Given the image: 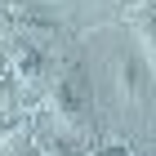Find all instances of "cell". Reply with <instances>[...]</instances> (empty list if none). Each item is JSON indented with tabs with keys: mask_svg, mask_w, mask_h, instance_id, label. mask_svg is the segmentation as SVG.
<instances>
[{
	"mask_svg": "<svg viewBox=\"0 0 156 156\" xmlns=\"http://www.w3.org/2000/svg\"><path fill=\"white\" fill-rule=\"evenodd\" d=\"M49 112H54L62 134L89 129V120H94V89H89V76H85L80 62L62 67V76L49 85Z\"/></svg>",
	"mask_w": 156,
	"mask_h": 156,
	"instance_id": "6da1fadb",
	"label": "cell"
},
{
	"mask_svg": "<svg viewBox=\"0 0 156 156\" xmlns=\"http://www.w3.org/2000/svg\"><path fill=\"white\" fill-rule=\"evenodd\" d=\"M112 72H116V94H120V103L125 107H134V112H152V103H156V76H152V67H147V58L138 54V49H116L112 54Z\"/></svg>",
	"mask_w": 156,
	"mask_h": 156,
	"instance_id": "7a4b0ae2",
	"label": "cell"
},
{
	"mask_svg": "<svg viewBox=\"0 0 156 156\" xmlns=\"http://www.w3.org/2000/svg\"><path fill=\"white\" fill-rule=\"evenodd\" d=\"M9 72H13V80L27 85V89L45 85V76H49V58H45V49H40L36 40H18V45L9 49Z\"/></svg>",
	"mask_w": 156,
	"mask_h": 156,
	"instance_id": "3957f363",
	"label": "cell"
},
{
	"mask_svg": "<svg viewBox=\"0 0 156 156\" xmlns=\"http://www.w3.org/2000/svg\"><path fill=\"white\" fill-rule=\"evenodd\" d=\"M138 40H143L147 67H152V76H156V13H138Z\"/></svg>",
	"mask_w": 156,
	"mask_h": 156,
	"instance_id": "277c9868",
	"label": "cell"
},
{
	"mask_svg": "<svg viewBox=\"0 0 156 156\" xmlns=\"http://www.w3.org/2000/svg\"><path fill=\"white\" fill-rule=\"evenodd\" d=\"M45 156H89V152L80 147L76 134H54V138H45Z\"/></svg>",
	"mask_w": 156,
	"mask_h": 156,
	"instance_id": "5b68a950",
	"label": "cell"
},
{
	"mask_svg": "<svg viewBox=\"0 0 156 156\" xmlns=\"http://www.w3.org/2000/svg\"><path fill=\"white\" fill-rule=\"evenodd\" d=\"M23 120L13 116V112H0V138H13V129H18Z\"/></svg>",
	"mask_w": 156,
	"mask_h": 156,
	"instance_id": "8992f818",
	"label": "cell"
},
{
	"mask_svg": "<svg viewBox=\"0 0 156 156\" xmlns=\"http://www.w3.org/2000/svg\"><path fill=\"white\" fill-rule=\"evenodd\" d=\"M18 156H36V152H18Z\"/></svg>",
	"mask_w": 156,
	"mask_h": 156,
	"instance_id": "52a82bcc",
	"label": "cell"
}]
</instances>
